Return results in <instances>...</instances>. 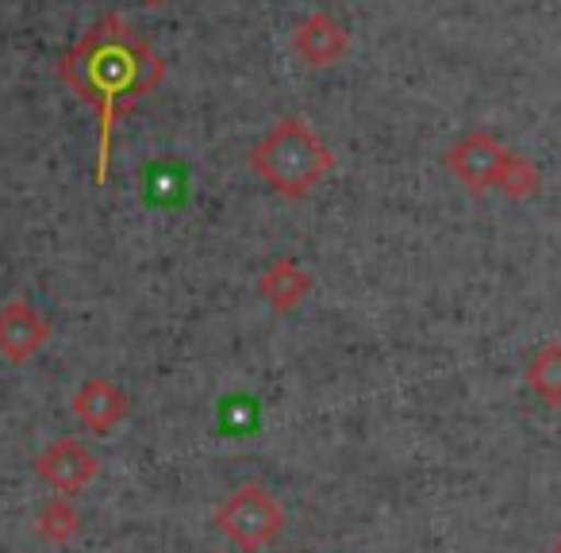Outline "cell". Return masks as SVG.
Wrapping results in <instances>:
<instances>
[{"instance_id":"13","label":"cell","mask_w":561,"mask_h":553,"mask_svg":"<svg viewBox=\"0 0 561 553\" xmlns=\"http://www.w3.org/2000/svg\"><path fill=\"white\" fill-rule=\"evenodd\" d=\"M553 553H561V534H558V542H553Z\"/></svg>"},{"instance_id":"5","label":"cell","mask_w":561,"mask_h":553,"mask_svg":"<svg viewBox=\"0 0 561 553\" xmlns=\"http://www.w3.org/2000/svg\"><path fill=\"white\" fill-rule=\"evenodd\" d=\"M507 162H512V154H507L492 135H466V139H461L458 147H450V154H446L450 173L466 188H473V193L500 188V177H504Z\"/></svg>"},{"instance_id":"9","label":"cell","mask_w":561,"mask_h":553,"mask_svg":"<svg viewBox=\"0 0 561 553\" xmlns=\"http://www.w3.org/2000/svg\"><path fill=\"white\" fill-rule=\"evenodd\" d=\"M343 47H346L343 32H339V27L331 24V20H323V16L308 20V24L297 32V50L312 66H331L339 55H343Z\"/></svg>"},{"instance_id":"3","label":"cell","mask_w":561,"mask_h":553,"mask_svg":"<svg viewBox=\"0 0 561 553\" xmlns=\"http://www.w3.org/2000/svg\"><path fill=\"white\" fill-rule=\"evenodd\" d=\"M216 530L239 553H257L280 538V530H285V511H280V504L262 484H242L239 492H231V496L219 504Z\"/></svg>"},{"instance_id":"11","label":"cell","mask_w":561,"mask_h":553,"mask_svg":"<svg viewBox=\"0 0 561 553\" xmlns=\"http://www.w3.org/2000/svg\"><path fill=\"white\" fill-rule=\"evenodd\" d=\"M527 384L542 396L546 407H561V343H546L530 358Z\"/></svg>"},{"instance_id":"8","label":"cell","mask_w":561,"mask_h":553,"mask_svg":"<svg viewBox=\"0 0 561 553\" xmlns=\"http://www.w3.org/2000/svg\"><path fill=\"white\" fill-rule=\"evenodd\" d=\"M308 289H312V277H308L297 262H289V257L273 262L262 277V297L270 300L277 312H293V308L308 297Z\"/></svg>"},{"instance_id":"2","label":"cell","mask_w":561,"mask_h":553,"mask_svg":"<svg viewBox=\"0 0 561 553\" xmlns=\"http://www.w3.org/2000/svg\"><path fill=\"white\" fill-rule=\"evenodd\" d=\"M250 165H254L257 177L270 188H277L280 196L300 200V196H308L320 185L323 173H331L335 154H331L300 119H285V124L273 127L262 147L250 154Z\"/></svg>"},{"instance_id":"1","label":"cell","mask_w":561,"mask_h":553,"mask_svg":"<svg viewBox=\"0 0 561 553\" xmlns=\"http://www.w3.org/2000/svg\"><path fill=\"white\" fill-rule=\"evenodd\" d=\"M62 81L93 104L101 116V150H96V181H108L112 127L116 119L139 101L142 93L158 85L162 62L150 55V47L124 24L119 16H104L70 55L58 62Z\"/></svg>"},{"instance_id":"7","label":"cell","mask_w":561,"mask_h":553,"mask_svg":"<svg viewBox=\"0 0 561 553\" xmlns=\"http://www.w3.org/2000/svg\"><path fill=\"white\" fill-rule=\"evenodd\" d=\"M127 412H131L127 392L116 389L112 381H104V377L85 381L78 389V396H73V415H78L81 427L93 430V435H108L112 427H119V423L127 419Z\"/></svg>"},{"instance_id":"10","label":"cell","mask_w":561,"mask_h":553,"mask_svg":"<svg viewBox=\"0 0 561 553\" xmlns=\"http://www.w3.org/2000/svg\"><path fill=\"white\" fill-rule=\"evenodd\" d=\"M78 530H81V515H78V507H73V499H66V496L47 499V504H43V511L35 515V534H39L43 542H50V545L73 542V538H78Z\"/></svg>"},{"instance_id":"6","label":"cell","mask_w":561,"mask_h":553,"mask_svg":"<svg viewBox=\"0 0 561 553\" xmlns=\"http://www.w3.org/2000/svg\"><path fill=\"white\" fill-rule=\"evenodd\" d=\"M50 343V323L27 300H12L0 308V358L12 366L32 361Z\"/></svg>"},{"instance_id":"14","label":"cell","mask_w":561,"mask_h":553,"mask_svg":"<svg viewBox=\"0 0 561 553\" xmlns=\"http://www.w3.org/2000/svg\"><path fill=\"white\" fill-rule=\"evenodd\" d=\"M147 4H162V0H147Z\"/></svg>"},{"instance_id":"12","label":"cell","mask_w":561,"mask_h":553,"mask_svg":"<svg viewBox=\"0 0 561 553\" xmlns=\"http://www.w3.org/2000/svg\"><path fill=\"white\" fill-rule=\"evenodd\" d=\"M500 188H504L512 200H523V196H530L538 188V170L530 162H523V158L512 154V162H507L504 177H500Z\"/></svg>"},{"instance_id":"4","label":"cell","mask_w":561,"mask_h":553,"mask_svg":"<svg viewBox=\"0 0 561 553\" xmlns=\"http://www.w3.org/2000/svg\"><path fill=\"white\" fill-rule=\"evenodd\" d=\"M35 473H39V481L50 484L58 496L73 499L78 492H85L89 484L96 481L101 461H96L78 438H58V442H50L47 450L35 458Z\"/></svg>"}]
</instances>
